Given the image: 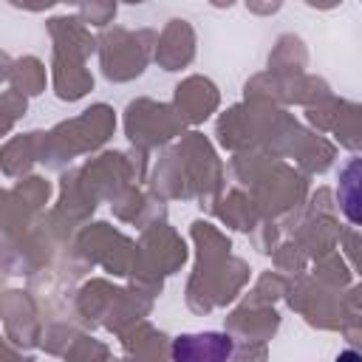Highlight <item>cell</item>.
<instances>
[{"mask_svg": "<svg viewBox=\"0 0 362 362\" xmlns=\"http://www.w3.org/2000/svg\"><path fill=\"white\" fill-rule=\"evenodd\" d=\"M235 351V339L223 331L181 334L173 339V362H226Z\"/></svg>", "mask_w": 362, "mask_h": 362, "instance_id": "cell-1", "label": "cell"}, {"mask_svg": "<svg viewBox=\"0 0 362 362\" xmlns=\"http://www.w3.org/2000/svg\"><path fill=\"white\" fill-rule=\"evenodd\" d=\"M337 362H362V359H359L356 351H342V354L337 356Z\"/></svg>", "mask_w": 362, "mask_h": 362, "instance_id": "cell-2", "label": "cell"}]
</instances>
